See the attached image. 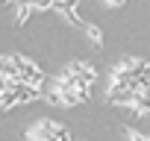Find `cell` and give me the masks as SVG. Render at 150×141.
<instances>
[{
	"label": "cell",
	"instance_id": "cell-1",
	"mask_svg": "<svg viewBox=\"0 0 150 141\" xmlns=\"http://www.w3.org/2000/svg\"><path fill=\"white\" fill-rule=\"evenodd\" d=\"M124 0H106V6H121Z\"/></svg>",
	"mask_w": 150,
	"mask_h": 141
}]
</instances>
